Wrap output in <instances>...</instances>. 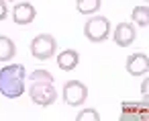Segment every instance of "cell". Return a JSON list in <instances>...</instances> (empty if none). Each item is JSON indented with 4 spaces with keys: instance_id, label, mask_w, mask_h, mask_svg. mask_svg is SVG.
<instances>
[{
    "instance_id": "cell-4",
    "label": "cell",
    "mask_w": 149,
    "mask_h": 121,
    "mask_svg": "<svg viewBox=\"0 0 149 121\" xmlns=\"http://www.w3.org/2000/svg\"><path fill=\"white\" fill-rule=\"evenodd\" d=\"M29 94H31V101L41 107H49L57 98L53 82H33V86L29 88Z\"/></svg>"
},
{
    "instance_id": "cell-5",
    "label": "cell",
    "mask_w": 149,
    "mask_h": 121,
    "mask_svg": "<svg viewBox=\"0 0 149 121\" xmlns=\"http://www.w3.org/2000/svg\"><path fill=\"white\" fill-rule=\"evenodd\" d=\"M88 98V88L84 82L80 80H68L63 84V101L65 105L70 107H78V105H84Z\"/></svg>"
},
{
    "instance_id": "cell-13",
    "label": "cell",
    "mask_w": 149,
    "mask_h": 121,
    "mask_svg": "<svg viewBox=\"0 0 149 121\" xmlns=\"http://www.w3.org/2000/svg\"><path fill=\"white\" fill-rule=\"evenodd\" d=\"M131 19L139 27H147V23H149V8L147 6H135L133 13H131Z\"/></svg>"
},
{
    "instance_id": "cell-2",
    "label": "cell",
    "mask_w": 149,
    "mask_h": 121,
    "mask_svg": "<svg viewBox=\"0 0 149 121\" xmlns=\"http://www.w3.org/2000/svg\"><path fill=\"white\" fill-rule=\"evenodd\" d=\"M57 49V39L49 33H41L31 41V53L37 60H49L51 56H55Z\"/></svg>"
},
{
    "instance_id": "cell-6",
    "label": "cell",
    "mask_w": 149,
    "mask_h": 121,
    "mask_svg": "<svg viewBox=\"0 0 149 121\" xmlns=\"http://www.w3.org/2000/svg\"><path fill=\"white\" fill-rule=\"evenodd\" d=\"M112 39L118 47H129L133 41H135V25L131 23H118L114 33H112Z\"/></svg>"
},
{
    "instance_id": "cell-15",
    "label": "cell",
    "mask_w": 149,
    "mask_h": 121,
    "mask_svg": "<svg viewBox=\"0 0 149 121\" xmlns=\"http://www.w3.org/2000/svg\"><path fill=\"white\" fill-rule=\"evenodd\" d=\"M78 121H98L100 119V115H98V111H94V109H84V111H80L78 113V117H76Z\"/></svg>"
},
{
    "instance_id": "cell-7",
    "label": "cell",
    "mask_w": 149,
    "mask_h": 121,
    "mask_svg": "<svg viewBox=\"0 0 149 121\" xmlns=\"http://www.w3.org/2000/svg\"><path fill=\"white\" fill-rule=\"evenodd\" d=\"M35 6L31 2H19L15 8H13V19L17 25H31L35 21Z\"/></svg>"
},
{
    "instance_id": "cell-12",
    "label": "cell",
    "mask_w": 149,
    "mask_h": 121,
    "mask_svg": "<svg viewBox=\"0 0 149 121\" xmlns=\"http://www.w3.org/2000/svg\"><path fill=\"white\" fill-rule=\"evenodd\" d=\"M76 6L82 15H94L102 6V0H76Z\"/></svg>"
},
{
    "instance_id": "cell-1",
    "label": "cell",
    "mask_w": 149,
    "mask_h": 121,
    "mask_svg": "<svg viewBox=\"0 0 149 121\" xmlns=\"http://www.w3.org/2000/svg\"><path fill=\"white\" fill-rule=\"evenodd\" d=\"M25 66L10 64L0 70V94L6 98H19L25 92Z\"/></svg>"
},
{
    "instance_id": "cell-17",
    "label": "cell",
    "mask_w": 149,
    "mask_h": 121,
    "mask_svg": "<svg viewBox=\"0 0 149 121\" xmlns=\"http://www.w3.org/2000/svg\"><path fill=\"white\" fill-rule=\"evenodd\" d=\"M141 92H143V96H147V80H143V84H141Z\"/></svg>"
},
{
    "instance_id": "cell-9",
    "label": "cell",
    "mask_w": 149,
    "mask_h": 121,
    "mask_svg": "<svg viewBox=\"0 0 149 121\" xmlns=\"http://www.w3.org/2000/svg\"><path fill=\"white\" fill-rule=\"evenodd\" d=\"M120 119H147V103H123Z\"/></svg>"
},
{
    "instance_id": "cell-14",
    "label": "cell",
    "mask_w": 149,
    "mask_h": 121,
    "mask_svg": "<svg viewBox=\"0 0 149 121\" xmlns=\"http://www.w3.org/2000/svg\"><path fill=\"white\" fill-rule=\"evenodd\" d=\"M31 80L33 82H53V74L47 70H35L31 74Z\"/></svg>"
},
{
    "instance_id": "cell-10",
    "label": "cell",
    "mask_w": 149,
    "mask_h": 121,
    "mask_svg": "<svg viewBox=\"0 0 149 121\" xmlns=\"http://www.w3.org/2000/svg\"><path fill=\"white\" fill-rule=\"evenodd\" d=\"M78 64H80V53L76 49H65L57 56V66L65 72H72Z\"/></svg>"
},
{
    "instance_id": "cell-11",
    "label": "cell",
    "mask_w": 149,
    "mask_h": 121,
    "mask_svg": "<svg viewBox=\"0 0 149 121\" xmlns=\"http://www.w3.org/2000/svg\"><path fill=\"white\" fill-rule=\"evenodd\" d=\"M15 53H17L15 41H13L10 37H6V35H0V62H8V60H13Z\"/></svg>"
},
{
    "instance_id": "cell-3",
    "label": "cell",
    "mask_w": 149,
    "mask_h": 121,
    "mask_svg": "<svg viewBox=\"0 0 149 121\" xmlns=\"http://www.w3.org/2000/svg\"><path fill=\"white\" fill-rule=\"evenodd\" d=\"M108 33H110V21H108L106 17H92V19L86 23V27H84V35H86V39L92 41V43L104 41V39L108 37Z\"/></svg>"
},
{
    "instance_id": "cell-18",
    "label": "cell",
    "mask_w": 149,
    "mask_h": 121,
    "mask_svg": "<svg viewBox=\"0 0 149 121\" xmlns=\"http://www.w3.org/2000/svg\"><path fill=\"white\" fill-rule=\"evenodd\" d=\"M6 2H13V0H6Z\"/></svg>"
},
{
    "instance_id": "cell-16",
    "label": "cell",
    "mask_w": 149,
    "mask_h": 121,
    "mask_svg": "<svg viewBox=\"0 0 149 121\" xmlns=\"http://www.w3.org/2000/svg\"><path fill=\"white\" fill-rule=\"evenodd\" d=\"M8 17V6H6V0H0V21H4Z\"/></svg>"
},
{
    "instance_id": "cell-8",
    "label": "cell",
    "mask_w": 149,
    "mask_h": 121,
    "mask_svg": "<svg viewBox=\"0 0 149 121\" xmlns=\"http://www.w3.org/2000/svg\"><path fill=\"white\" fill-rule=\"evenodd\" d=\"M149 68V60L145 53H133L127 60V72L131 76H145Z\"/></svg>"
}]
</instances>
